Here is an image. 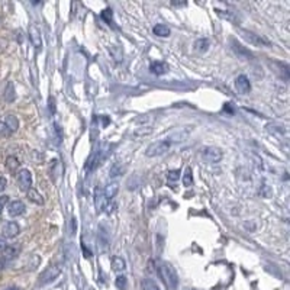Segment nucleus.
<instances>
[{"label":"nucleus","mask_w":290,"mask_h":290,"mask_svg":"<svg viewBox=\"0 0 290 290\" xmlns=\"http://www.w3.org/2000/svg\"><path fill=\"white\" fill-rule=\"evenodd\" d=\"M157 273L160 274L161 280L166 283V286L170 290H176L179 286V276L177 271L174 270V267L170 262L161 261L157 267Z\"/></svg>","instance_id":"obj_1"},{"label":"nucleus","mask_w":290,"mask_h":290,"mask_svg":"<svg viewBox=\"0 0 290 290\" xmlns=\"http://www.w3.org/2000/svg\"><path fill=\"white\" fill-rule=\"evenodd\" d=\"M170 148H171V141L161 139V141L152 142L151 145L147 148L145 154H147V157H160V155L166 154Z\"/></svg>","instance_id":"obj_2"},{"label":"nucleus","mask_w":290,"mask_h":290,"mask_svg":"<svg viewBox=\"0 0 290 290\" xmlns=\"http://www.w3.org/2000/svg\"><path fill=\"white\" fill-rule=\"evenodd\" d=\"M239 34L242 35V38L247 42H249L251 45H255V47H268L270 45V41L267 38H264L258 34H254L251 31H247V29H239Z\"/></svg>","instance_id":"obj_3"},{"label":"nucleus","mask_w":290,"mask_h":290,"mask_svg":"<svg viewBox=\"0 0 290 290\" xmlns=\"http://www.w3.org/2000/svg\"><path fill=\"white\" fill-rule=\"evenodd\" d=\"M61 274V267L60 265H50L41 276H40V284H50L56 280L57 277Z\"/></svg>","instance_id":"obj_4"},{"label":"nucleus","mask_w":290,"mask_h":290,"mask_svg":"<svg viewBox=\"0 0 290 290\" xmlns=\"http://www.w3.org/2000/svg\"><path fill=\"white\" fill-rule=\"evenodd\" d=\"M202 157H203V160H205L206 163L216 164V163L221 161L223 154H222L221 148H216V147H207V148H205V150L202 151Z\"/></svg>","instance_id":"obj_5"},{"label":"nucleus","mask_w":290,"mask_h":290,"mask_svg":"<svg viewBox=\"0 0 290 290\" xmlns=\"http://www.w3.org/2000/svg\"><path fill=\"white\" fill-rule=\"evenodd\" d=\"M16 181H18V186H19V189L22 192H28L29 189H31V186H32V174H31V171L27 170V168L21 170L18 173Z\"/></svg>","instance_id":"obj_6"},{"label":"nucleus","mask_w":290,"mask_h":290,"mask_svg":"<svg viewBox=\"0 0 290 290\" xmlns=\"http://www.w3.org/2000/svg\"><path fill=\"white\" fill-rule=\"evenodd\" d=\"M231 48H232V51L235 53V56L238 57V58H241V60H252V58H254V54L249 51L248 48L242 47L236 40L231 41Z\"/></svg>","instance_id":"obj_7"},{"label":"nucleus","mask_w":290,"mask_h":290,"mask_svg":"<svg viewBox=\"0 0 290 290\" xmlns=\"http://www.w3.org/2000/svg\"><path fill=\"white\" fill-rule=\"evenodd\" d=\"M235 87H236V90L241 95H248L249 92H251V83H249L248 77L245 74H239L235 79Z\"/></svg>","instance_id":"obj_8"},{"label":"nucleus","mask_w":290,"mask_h":290,"mask_svg":"<svg viewBox=\"0 0 290 290\" xmlns=\"http://www.w3.org/2000/svg\"><path fill=\"white\" fill-rule=\"evenodd\" d=\"M21 232V228H19V225L16 223V222H8V223H5V226L2 228V235L5 236V238H9V239H12V238H16L18 235Z\"/></svg>","instance_id":"obj_9"},{"label":"nucleus","mask_w":290,"mask_h":290,"mask_svg":"<svg viewBox=\"0 0 290 290\" xmlns=\"http://www.w3.org/2000/svg\"><path fill=\"white\" fill-rule=\"evenodd\" d=\"M28 37H29V40H31V44H32L37 50H41V47H42L41 32H40V29L37 28L35 25H29Z\"/></svg>","instance_id":"obj_10"},{"label":"nucleus","mask_w":290,"mask_h":290,"mask_svg":"<svg viewBox=\"0 0 290 290\" xmlns=\"http://www.w3.org/2000/svg\"><path fill=\"white\" fill-rule=\"evenodd\" d=\"M25 205H24V202H21V200H15L12 203H9V207H8V212H9V215L12 216V218H16V216H21L24 212H25Z\"/></svg>","instance_id":"obj_11"},{"label":"nucleus","mask_w":290,"mask_h":290,"mask_svg":"<svg viewBox=\"0 0 290 290\" xmlns=\"http://www.w3.org/2000/svg\"><path fill=\"white\" fill-rule=\"evenodd\" d=\"M168 64L164 63V61H152L150 64V71L155 76H163V74H167L168 73Z\"/></svg>","instance_id":"obj_12"},{"label":"nucleus","mask_w":290,"mask_h":290,"mask_svg":"<svg viewBox=\"0 0 290 290\" xmlns=\"http://www.w3.org/2000/svg\"><path fill=\"white\" fill-rule=\"evenodd\" d=\"M3 252V258L5 260H14L16 258L18 255H19V252H21V245H18V244H12V245H6V248L2 251Z\"/></svg>","instance_id":"obj_13"},{"label":"nucleus","mask_w":290,"mask_h":290,"mask_svg":"<svg viewBox=\"0 0 290 290\" xmlns=\"http://www.w3.org/2000/svg\"><path fill=\"white\" fill-rule=\"evenodd\" d=\"M118 189H119V184L116 183V181H111L106 187H105V190H103V194H105V197L108 199V202L112 200L116 193H118Z\"/></svg>","instance_id":"obj_14"},{"label":"nucleus","mask_w":290,"mask_h":290,"mask_svg":"<svg viewBox=\"0 0 290 290\" xmlns=\"http://www.w3.org/2000/svg\"><path fill=\"white\" fill-rule=\"evenodd\" d=\"M97 242H99V247L100 249H108L109 247V236L106 234V231H103V228L100 226L99 228V236H97Z\"/></svg>","instance_id":"obj_15"},{"label":"nucleus","mask_w":290,"mask_h":290,"mask_svg":"<svg viewBox=\"0 0 290 290\" xmlns=\"http://www.w3.org/2000/svg\"><path fill=\"white\" fill-rule=\"evenodd\" d=\"M152 32H154V35H157V37H160V38H167V37H170V34H171L170 28H168L167 25H164V24L155 25L154 29H152Z\"/></svg>","instance_id":"obj_16"},{"label":"nucleus","mask_w":290,"mask_h":290,"mask_svg":"<svg viewBox=\"0 0 290 290\" xmlns=\"http://www.w3.org/2000/svg\"><path fill=\"white\" fill-rule=\"evenodd\" d=\"M27 196H28V199L32 203H35V205H44V197L40 194L38 190H35V189L31 187L28 192H27Z\"/></svg>","instance_id":"obj_17"},{"label":"nucleus","mask_w":290,"mask_h":290,"mask_svg":"<svg viewBox=\"0 0 290 290\" xmlns=\"http://www.w3.org/2000/svg\"><path fill=\"white\" fill-rule=\"evenodd\" d=\"M5 125L9 128L11 132H15V131H18V128H19V121H18V118H16L15 115H6Z\"/></svg>","instance_id":"obj_18"},{"label":"nucleus","mask_w":290,"mask_h":290,"mask_svg":"<svg viewBox=\"0 0 290 290\" xmlns=\"http://www.w3.org/2000/svg\"><path fill=\"white\" fill-rule=\"evenodd\" d=\"M19 166H21V163H19V160H18L15 155H11V157L6 158V168H8L11 173H16Z\"/></svg>","instance_id":"obj_19"},{"label":"nucleus","mask_w":290,"mask_h":290,"mask_svg":"<svg viewBox=\"0 0 290 290\" xmlns=\"http://www.w3.org/2000/svg\"><path fill=\"white\" fill-rule=\"evenodd\" d=\"M95 203H96L97 212H102V210L106 207V205H108V199L105 197L103 192H97L96 199H95Z\"/></svg>","instance_id":"obj_20"},{"label":"nucleus","mask_w":290,"mask_h":290,"mask_svg":"<svg viewBox=\"0 0 290 290\" xmlns=\"http://www.w3.org/2000/svg\"><path fill=\"white\" fill-rule=\"evenodd\" d=\"M15 99H16V95H15V86L12 82H9L6 89H5V100L8 103H12Z\"/></svg>","instance_id":"obj_21"},{"label":"nucleus","mask_w":290,"mask_h":290,"mask_svg":"<svg viewBox=\"0 0 290 290\" xmlns=\"http://www.w3.org/2000/svg\"><path fill=\"white\" fill-rule=\"evenodd\" d=\"M112 268L115 271H124L125 268H126V262L121 257H113L112 258Z\"/></svg>","instance_id":"obj_22"},{"label":"nucleus","mask_w":290,"mask_h":290,"mask_svg":"<svg viewBox=\"0 0 290 290\" xmlns=\"http://www.w3.org/2000/svg\"><path fill=\"white\" fill-rule=\"evenodd\" d=\"M209 45H210V42L206 38H202V40H197V41L194 42V48L199 53H206L207 50H209Z\"/></svg>","instance_id":"obj_23"},{"label":"nucleus","mask_w":290,"mask_h":290,"mask_svg":"<svg viewBox=\"0 0 290 290\" xmlns=\"http://www.w3.org/2000/svg\"><path fill=\"white\" fill-rule=\"evenodd\" d=\"M141 287H142V290H160L158 284L152 278H144L141 281Z\"/></svg>","instance_id":"obj_24"},{"label":"nucleus","mask_w":290,"mask_h":290,"mask_svg":"<svg viewBox=\"0 0 290 290\" xmlns=\"http://www.w3.org/2000/svg\"><path fill=\"white\" fill-rule=\"evenodd\" d=\"M183 184H184L186 187H189V186L193 184V174H192V168H190V167H187V168L184 170V174H183Z\"/></svg>","instance_id":"obj_25"},{"label":"nucleus","mask_w":290,"mask_h":290,"mask_svg":"<svg viewBox=\"0 0 290 290\" xmlns=\"http://www.w3.org/2000/svg\"><path fill=\"white\" fill-rule=\"evenodd\" d=\"M216 14H218V16H221V18L229 19L231 22H238L236 16H235L232 12H228V11H218V9H216Z\"/></svg>","instance_id":"obj_26"},{"label":"nucleus","mask_w":290,"mask_h":290,"mask_svg":"<svg viewBox=\"0 0 290 290\" xmlns=\"http://www.w3.org/2000/svg\"><path fill=\"white\" fill-rule=\"evenodd\" d=\"M102 18H103V21H105V22H108L111 27L113 25V21H112V19H113V12H112V9H109V8H108V9H105V11L102 12Z\"/></svg>","instance_id":"obj_27"},{"label":"nucleus","mask_w":290,"mask_h":290,"mask_svg":"<svg viewBox=\"0 0 290 290\" xmlns=\"http://www.w3.org/2000/svg\"><path fill=\"white\" fill-rule=\"evenodd\" d=\"M126 283H128V278H126L125 276L116 277V280H115V284H116V287H118L119 290L126 289Z\"/></svg>","instance_id":"obj_28"},{"label":"nucleus","mask_w":290,"mask_h":290,"mask_svg":"<svg viewBox=\"0 0 290 290\" xmlns=\"http://www.w3.org/2000/svg\"><path fill=\"white\" fill-rule=\"evenodd\" d=\"M152 132V128L150 125H147V126H141L139 129L135 131V135H139V137H142V135H148V134H151Z\"/></svg>","instance_id":"obj_29"},{"label":"nucleus","mask_w":290,"mask_h":290,"mask_svg":"<svg viewBox=\"0 0 290 290\" xmlns=\"http://www.w3.org/2000/svg\"><path fill=\"white\" fill-rule=\"evenodd\" d=\"M167 179H168V181H177V180L180 179V170H171V171H168Z\"/></svg>","instance_id":"obj_30"},{"label":"nucleus","mask_w":290,"mask_h":290,"mask_svg":"<svg viewBox=\"0 0 290 290\" xmlns=\"http://www.w3.org/2000/svg\"><path fill=\"white\" fill-rule=\"evenodd\" d=\"M12 132L9 131V128L5 125V122H0V137H3V138H6V137H9Z\"/></svg>","instance_id":"obj_31"},{"label":"nucleus","mask_w":290,"mask_h":290,"mask_svg":"<svg viewBox=\"0 0 290 290\" xmlns=\"http://www.w3.org/2000/svg\"><path fill=\"white\" fill-rule=\"evenodd\" d=\"M48 109L51 112V115L56 113V99H54V97H50V99H48Z\"/></svg>","instance_id":"obj_32"},{"label":"nucleus","mask_w":290,"mask_h":290,"mask_svg":"<svg viewBox=\"0 0 290 290\" xmlns=\"http://www.w3.org/2000/svg\"><path fill=\"white\" fill-rule=\"evenodd\" d=\"M8 200H9V197H8V196H0V215H2V212H3V207H5V205L8 203Z\"/></svg>","instance_id":"obj_33"},{"label":"nucleus","mask_w":290,"mask_h":290,"mask_svg":"<svg viewBox=\"0 0 290 290\" xmlns=\"http://www.w3.org/2000/svg\"><path fill=\"white\" fill-rule=\"evenodd\" d=\"M122 171V168L121 167H116V166H113L112 167V170H111V177H115V176H119V173Z\"/></svg>","instance_id":"obj_34"},{"label":"nucleus","mask_w":290,"mask_h":290,"mask_svg":"<svg viewBox=\"0 0 290 290\" xmlns=\"http://www.w3.org/2000/svg\"><path fill=\"white\" fill-rule=\"evenodd\" d=\"M6 186H8V181L5 177H0V193L6 189Z\"/></svg>","instance_id":"obj_35"},{"label":"nucleus","mask_w":290,"mask_h":290,"mask_svg":"<svg viewBox=\"0 0 290 290\" xmlns=\"http://www.w3.org/2000/svg\"><path fill=\"white\" fill-rule=\"evenodd\" d=\"M171 6H174V8H181V6H187V2H171Z\"/></svg>","instance_id":"obj_36"},{"label":"nucleus","mask_w":290,"mask_h":290,"mask_svg":"<svg viewBox=\"0 0 290 290\" xmlns=\"http://www.w3.org/2000/svg\"><path fill=\"white\" fill-rule=\"evenodd\" d=\"M82 248H83V251H84V257H86V258H89V257H92V252H90V251H89V249L86 248V245H84V244H82Z\"/></svg>","instance_id":"obj_37"},{"label":"nucleus","mask_w":290,"mask_h":290,"mask_svg":"<svg viewBox=\"0 0 290 290\" xmlns=\"http://www.w3.org/2000/svg\"><path fill=\"white\" fill-rule=\"evenodd\" d=\"M71 225H73V226H71V234H76V225H77V221H76L74 218L71 219Z\"/></svg>","instance_id":"obj_38"},{"label":"nucleus","mask_w":290,"mask_h":290,"mask_svg":"<svg viewBox=\"0 0 290 290\" xmlns=\"http://www.w3.org/2000/svg\"><path fill=\"white\" fill-rule=\"evenodd\" d=\"M6 245H8V244H6V242H5V241H3V239L0 238V252H2L3 249L6 248Z\"/></svg>","instance_id":"obj_39"},{"label":"nucleus","mask_w":290,"mask_h":290,"mask_svg":"<svg viewBox=\"0 0 290 290\" xmlns=\"http://www.w3.org/2000/svg\"><path fill=\"white\" fill-rule=\"evenodd\" d=\"M5 264H6V260H5L3 257H0V270L5 268Z\"/></svg>","instance_id":"obj_40"},{"label":"nucleus","mask_w":290,"mask_h":290,"mask_svg":"<svg viewBox=\"0 0 290 290\" xmlns=\"http://www.w3.org/2000/svg\"><path fill=\"white\" fill-rule=\"evenodd\" d=\"M6 290H21L19 287H16V286H12V287H8Z\"/></svg>","instance_id":"obj_41"}]
</instances>
